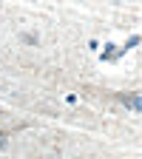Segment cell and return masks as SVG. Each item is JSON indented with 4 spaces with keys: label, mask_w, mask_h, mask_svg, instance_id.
<instances>
[{
    "label": "cell",
    "mask_w": 142,
    "mask_h": 159,
    "mask_svg": "<svg viewBox=\"0 0 142 159\" xmlns=\"http://www.w3.org/2000/svg\"><path fill=\"white\" fill-rule=\"evenodd\" d=\"M114 97H117V99H119V102H122V105H125L128 111H134V114H139V111H142V94H139V91H134V94L117 91Z\"/></svg>",
    "instance_id": "6da1fadb"
},
{
    "label": "cell",
    "mask_w": 142,
    "mask_h": 159,
    "mask_svg": "<svg viewBox=\"0 0 142 159\" xmlns=\"http://www.w3.org/2000/svg\"><path fill=\"white\" fill-rule=\"evenodd\" d=\"M0 148H3V136H0Z\"/></svg>",
    "instance_id": "7a4b0ae2"
}]
</instances>
